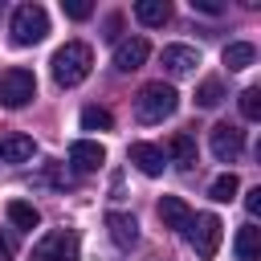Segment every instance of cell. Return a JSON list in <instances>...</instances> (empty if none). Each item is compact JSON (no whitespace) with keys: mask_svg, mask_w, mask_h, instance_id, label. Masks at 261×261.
<instances>
[{"mask_svg":"<svg viewBox=\"0 0 261 261\" xmlns=\"http://www.w3.org/2000/svg\"><path fill=\"white\" fill-rule=\"evenodd\" d=\"M53 82L61 86V90H73V86H82L86 77H90V65H94V49L86 45V41H65L57 53H53Z\"/></svg>","mask_w":261,"mask_h":261,"instance_id":"cell-1","label":"cell"},{"mask_svg":"<svg viewBox=\"0 0 261 261\" xmlns=\"http://www.w3.org/2000/svg\"><path fill=\"white\" fill-rule=\"evenodd\" d=\"M175 106H179V94L167 86V82H147L139 94H135V118L139 122H163V118H171L175 114Z\"/></svg>","mask_w":261,"mask_h":261,"instance_id":"cell-2","label":"cell"},{"mask_svg":"<svg viewBox=\"0 0 261 261\" xmlns=\"http://www.w3.org/2000/svg\"><path fill=\"white\" fill-rule=\"evenodd\" d=\"M8 33H12V45L29 49V45L45 41V33H49V12H45L41 4H20V8L12 12V24H8Z\"/></svg>","mask_w":261,"mask_h":261,"instance_id":"cell-3","label":"cell"},{"mask_svg":"<svg viewBox=\"0 0 261 261\" xmlns=\"http://www.w3.org/2000/svg\"><path fill=\"white\" fill-rule=\"evenodd\" d=\"M33 98H37V77H33V69L12 65V69L0 73V106L20 110V106H29Z\"/></svg>","mask_w":261,"mask_h":261,"instance_id":"cell-4","label":"cell"},{"mask_svg":"<svg viewBox=\"0 0 261 261\" xmlns=\"http://www.w3.org/2000/svg\"><path fill=\"white\" fill-rule=\"evenodd\" d=\"M220 237H224L220 216H212V212L192 216V224H188V241H192V249H196V257H200V261H212V257H216Z\"/></svg>","mask_w":261,"mask_h":261,"instance_id":"cell-5","label":"cell"},{"mask_svg":"<svg viewBox=\"0 0 261 261\" xmlns=\"http://www.w3.org/2000/svg\"><path fill=\"white\" fill-rule=\"evenodd\" d=\"M33 261H77V237L69 228H53L33 245Z\"/></svg>","mask_w":261,"mask_h":261,"instance_id":"cell-6","label":"cell"},{"mask_svg":"<svg viewBox=\"0 0 261 261\" xmlns=\"http://www.w3.org/2000/svg\"><path fill=\"white\" fill-rule=\"evenodd\" d=\"M208 147H212V155H216L220 163H237L241 151H245V130L232 126V122H216V126L208 130Z\"/></svg>","mask_w":261,"mask_h":261,"instance_id":"cell-7","label":"cell"},{"mask_svg":"<svg viewBox=\"0 0 261 261\" xmlns=\"http://www.w3.org/2000/svg\"><path fill=\"white\" fill-rule=\"evenodd\" d=\"M106 163V147L98 143V139H77V143H69V167L77 171V175H90V171H98Z\"/></svg>","mask_w":261,"mask_h":261,"instance_id":"cell-8","label":"cell"},{"mask_svg":"<svg viewBox=\"0 0 261 261\" xmlns=\"http://www.w3.org/2000/svg\"><path fill=\"white\" fill-rule=\"evenodd\" d=\"M147 57H151L147 37H126V41H118V45H114V69H118V73H135Z\"/></svg>","mask_w":261,"mask_h":261,"instance_id":"cell-9","label":"cell"},{"mask_svg":"<svg viewBox=\"0 0 261 261\" xmlns=\"http://www.w3.org/2000/svg\"><path fill=\"white\" fill-rule=\"evenodd\" d=\"M159 61H163V69L171 77H192L196 65H200V49H192V45H167L159 53Z\"/></svg>","mask_w":261,"mask_h":261,"instance_id":"cell-10","label":"cell"},{"mask_svg":"<svg viewBox=\"0 0 261 261\" xmlns=\"http://www.w3.org/2000/svg\"><path fill=\"white\" fill-rule=\"evenodd\" d=\"M126 159L143 171V175H163V167H167V155H163V147H155V143H130V151H126Z\"/></svg>","mask_w":261,"mask_h":261,"instance_id":"cell-11","label":"cell"},{"mask_svg":"<svg viewBox=\"0 0 261 261\" xmlns=\"http://www.w3.org/2000/svg\"><path fill=\"white\" fill-rule=\"evenodd\" d=\"M159 220H163V228L188 232V224H192V208H188V200H179V196H163V200H159Z\"/></svg>","mask_w":261,"mask_h":261,"instance_id":"cell-12","label":"cell"},{"mask_svg":"<svg viewBox=\"0 0 261 261\" xmlns=\"http://www.w3.org/2000/svg\"><path fill=\"white\" fill-rule=\"evenodd\" d=\"M106 232H110V241L118 249H130L139 241V224H135L130 212H106Z\"/></svg>","mask_w":261,"mask_h":261,"instance_id":"cell-13","label":"cell"},{"mask_svg":"<svg viewBox=\"0 0 261 261\" xmlns=\"http://www.w3.org/2000/svg\"><path fill=\"white\" fill-rule=\"evenodd\" d=\"M37 155L33 135H0V163H29Z\"/></svg>","mask_w":261,"mask_h":261,"instance_id":"cell-14","label":"cell"},{"mask_svg":"<svg viewBox=\"0 0 261 261\" xmlns=\"http://www.w3.org/2000/svg\"><path fill=\"white\" fill-rule=\"evenodd\" d=\"M232 249H237V261H261V228H257L253 220H249V224H241V228H237Z\"/></svg>","mask_w":261,"mask_h":261,"instance_id":"cell-15","label":"cell"},{"mask_svg":"<svg viewBox=\"0 0 261 261\" xmlns=\"http://www.w3.org/2000/svg\"><path fill=\"white\" fill-rule=\"evenodd\" d=\"M135 16H139V24L159 29V24L171 20V4H167V0H139V4H135Z\"/></svg>","mask_w":261,"mask_h":261,"instance_id":"cell-16","label":"cell"},{"mask_svg":"<svg viewBox=\"0 0 261 261\" xmlns=\"http://www.w3.org/2000/svg\"><path fill=\"white\" fill-rule=\"evenodd\" d=\"M167 155H171L179 167H196V139H192L188 130H175V135L167 139Z\"/></svg>","mask_w":261,"mask_h":261,"instance_id":"cell-17","label":"cell"},{"mask_svg":"<svg viewBox=\"0 0 261 261\" xmlns=\"http://www.w3.org/2000/svg\"><path fill=\"white\" fill-rule=\"evenodd\" d=\"M257 61V49L249 45V41H232V45H224V65L237 73V69H249Z\"/></svg>","mask_w":261,"mask_h":261,"instance_id":"cell-18","label":"cell"},{"mask_svg":"<svg viewBox=\"0 0 261 261\" xmlns=\"http://www.w3.org/2000/svg\"><path fill=\"white\" fill-rule=\"evenodd\" d=\"M8 220H12L16 228H29V232H33V228L41 224V212H37L29 200H8Z\"/></svg>","mask_w":261,"mask_h":261,"instance_id":"cell-19","label":"cell"},{"mask_svg":"<svg viewBox=\"0 0 261 261\" xmlns=\"http://www.w3.org/2000/svg\"><path fill=\"white\" fill-rule=\"evenodd\" d=\"M237 192H241V179H237L232 171L216 175V179H212V188H208V196H212L216 204H228V200H237Z\"/></svg>","mask_w":261,"mask_h":261,"instance_id":"cell-20","label":"cell"},{"mask_svg":"<svg viewBox=\"0 0 261 261\" xmlns=\"http://www.w3.org/2000/svg\"><path fill=\"white\" fill-rule=\"evenodd\" d=\"M196 102H200L204 110H212V106H220V102H224V86H220L216 77H208V82H200V90H196Z\"/></svg>","mask_w":261,"mask_h":261,"instance_id":"cell-21","label":"cell"},{"mask_svg":"<svg viewBox=\"0 0 261 261\" xmlns=\"http://www.w3.org/2000/svg\"><path fill=\"white\" fill-rule=\"evenodd\" d=\"M110 110L106 106H86L82 110V130H110Z\"/></svg>","mask_w":261,"mask_h":261,"instance_id":"cell-22","label":"cell"},{"mask_svg":"<svg viewBox=\"0 0 261 261\" xmlns=\"http://www.w3.org/2000/svg\"><path fill=\"white\" fill-rule=\"evenodd\" d=\"M241 114H245L249 122H257V118H261V90H257V86L241 90Z\"/></svg>","mask_w":261,"mask_h":261,"instance_id":"cell-23","label":"cell"},{"mask_svg":"<svg viewBox=\"0 0 261 261\" xmlns=\"http://www.w3.org/2000/svg\"><path fill=\"white\" fill-rule=\"evenodd\" d=\"M61 8H65L69 20H86V16L94 12V4H86V0H61Z\"/></svg>","mask_w":261,"mask_h":261,"instance_id":"cell-24","label":"cell"},{"mask_svg":"<svg viewBox=\"0 0 261 261\" xmlns=\"http://www.w3.org/2000/svg\"><path fill=\"white\" fill-rule=\"evenodd\" d=\"M245 208H249V216H257V212H261V188H253V192L245 196Z\"/></svg>","mask_w":261,"mask_h":261,"instance_id":"cell-25","label":"cell"},{"mask_svg":"<svg viewBox=\"0 0 261 261\" xmlns=\"http://www.w3.org/2000/svg\"><path fill=\"white\" fill-rule=\"evenodd\" d=\"M192 12H208V16H216L220 4H212V0H192Z\"/></svg>","mask_w":261,"mask_h":261,"instance_id":"cell-26","label":"cell"},{"mask_svg":"<svg viewBox=\"0 0 261 261\" xmlns=\"http://www.w3.org/2000/svg\"><path fill=\"white\" fill-rule=\"evenodd\" d=\"M0 261H12V245H8V237H0Z\"/></svg>","mask_w":261,"mask_h":261,"instance_id":"cell-27","label":"cell"}]
</instances>
